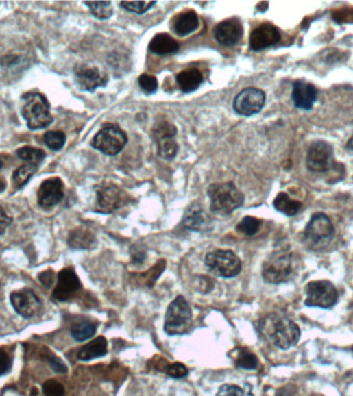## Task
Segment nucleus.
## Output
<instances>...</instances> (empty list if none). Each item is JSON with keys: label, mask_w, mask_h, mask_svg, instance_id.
I'll return each instance as SVG.
<instances>
[{"label": "nucleus", "mask_w": 353, "mask_h": 396, "mask_svg": "<svg viewBox=\"0 0 353 396\" xmlns=\"http://www.w3.org/2000/svg\"><path fill=\"white\" fill-rule=\"evenodd\" d=\"M280 32L278 28L270 23H263L257 26L250 34V49L253 51H261L274 46L280 40Z\"/></svg>", "instance_id": "obj_18"}, {"label": "nucleus", "mask_w": 353, "mask_h": 396, "mask_svg": "<svg viewBox=\"0 0 353 396\" xmlns=\"http://www.w3.org/2000/svg\"><path fill=\"white\" fill-rule=\"evenodd\" d=\"M260 225V220L255 217H251V216H246L239 222L238 225H236V230L241 234H245V236H252L257 234Z\"/></svg>", "instance_id": "obj_34"}, {"label": "nucleus", "mask_w": 353, "mask_h": 396, "mask_svg": "<svg viewBox=\"0 0 353 396\" xmlns=\"http://www.w3.org/2000/svg\"><path fill=\"white\" fill-rule=\"evenodd\" d=\"M347 149L353 152V136L349 140L348 144H347Z\"/></svg>", "instance_id": "obj_46"}, {"label": "nucleus", "mask_w": 353, "mask_h": 396, "mask_svg": "<svg viewBox=\"0 0 353 396\" xmlns=\"http://www.w3.org/2000/svg\"><path fill=\"white\" fill-rule=\"evenodd\" d=\"M274 208L285 216L293 217L301 211L302 203L289 197V194L281 192L275 198Z\"/></svg>", "instance_id": "obj_27"}, {"label": "nucleus", "mask_w": 353, "mask_h": 396, "mask_svg": "<svg viewBox=\"0 0 353 396\" xmlns=\"http://www.w3.org/2000/svg\"><path fill=\"white\" fill-rule=\"evenodd\" d=\"M304 236L310 245L330 242L334 236V224L326 214H314L306 226Z\"/></svg>", "instance_id": "obj_11"}, {"label": "nucleus", "mask_w": 353, "mask_h": 396, "mask_svg": "<svg viewBox=\"0 0 353 396\" xmlns=\"http://www.w3.org/2000/svg\"><path fill=\"white\" fill-rule=\"evenodd\" d=\"M216 396H254V394L249 384H245L244 387L234 384H226L218 389Z\"/></svg>", "instance_id": "obj_32"}, {"label": "nucleus", "mask_w": 353, "mask_h": 396, "mask_svg": "<svg viewBox=\"0 0 353 396\" xmlns=\"http://www.w3.org/2000/svg\"><path fill=\"white\" fill-rule=\"evenodd\" d=\"M155 5H156L155 1H122L120 3V5L126 11L136 14L146 13Z\"/></svg>", "instance_id": "obj_36"}, {"label": "nucleus", "mask_w": 353, "mask_h": 396, "mask_svg": "<svg viewBox=\"0 0 353 396\" xmlns=\"http://www.w3.org/2000/svg\"><path fill=\"white\" fill-rule=\"evenodd\" d=\"M21 113L32 130L48 127L53 121L50 103L46 96L38 92H27L22 95Z\"/></svg>", "instance_id": "obj_3"}, {"label": "nucleus", "mask_w": 353, "mask_h": 396, "mask_svg": "<svg viewBox=\"0 0 353 396\" xmlns=\"http://www.w3.org/2000/svg\"><path fill=\"white\" fill-rule=\"evenodd\" d=\"M64 196V185L59 177L45 180L38 188V203L45 210L51 209L58 205Z\"/></svg>", "instance_id": "obj_16"}, {"label": "nucleus", "mask_w": 353, "mask_h": 396, "mask_svg": "<svg viewBox=\"0 0 353 396\" xmlns=\"http://www.w3.org/2000/svg\"><path fill=\"white\" fill-rule=\"evenodd\" d=\"M152 134L159 156L163 159H173L178 153L179 148L175 140L177 128L169 122H160L154 126Z\"/></svg>", "instance_id": "obj_13"}, {"label": "nucleus", "mask_w": 353, "mask_h": 396, "mask_svg": "<svg viewBox=\"0 0 353 396\" xmlns=\"http://www.w3.org/2000/svg\"><path fill=\"white\" fill-rule=\"evenodd\" d=\"M234 352V362L239 369L253 371L258 367V358L247 348H236Z\"/></svg>", "instance_id": "obj_28"}, {"label": "nucleus", "mask_w": 353, "mask_h": 396, "mask_svg": "<svg viewBox=\"0 0 353 396\" xmlns=\"http://www.w3.org/2000/svg\"><path fill=\"white\" fill-rule=\"evenodd\" d=\"M165 371L167 375L175 379H182L188 375V369L181 362L169 363L165 367Z\"/></svg>", "instance_id": "obj_39"}, {"label": "nucleus", "mask_w": 353, "mask_h": 396, "mask_svg": "<svg viewBox=\"0 0 353 396\" xmlns=\"http://www.w3.org/2000/svg\"><path fill=\"white\" fill-rule=\"evenodd\" d=\"M175 79H177L179 88L185 93H189L201 86L203 82V75L199 69H188L179 73Z\"/></svg>", "instance_id": "obj_26"}, {"label": "nucleus", "mask_w": 353, "mask_h": 396, "mask_svg": "<svg viewBox=\"0 0 353 396\" xmlns=\"http://www.w3.org/2000/svg\"><path fill=\"white\" fill-rule=\"evenodd\" d=\"M5 186H7V184H5V182L3 181V179H0V192H3V190L5 189Z\"/></svg>", "instance_id": "obj_47"}, {"label": "nucleus", "mask_w": 353, "mask_h": 396, "mask_svg": "<svg viewBox=\"0 0 353 396\" xmlns=\"http://www.w3.org/2000/svg\"><path fill=\"white\" fill-rule=\"evenodd\" d=\"M259 334L263 338L281 350H289L301 338L299 325L289 318L278 314H270L258 323Z\"/></svg>", "instance_id": "obj_1"}, {"label": "nucleus", "mask_w": 353, "mask_h": 396, "mask_svg": "<svg viewBox=\"0 0 353 396\" xmlns=\"http://www.w3.org/2000/svg\"><path fill=\"white\" fill-rule=\"evenodd\" d=\"M17 156L26 162L38 165L44 160L46 153L40 149L34 148V147H22L17 151Z\"/></svg>", "instance_id": "obj_31"}, {"label": "nucleus", "mask_w": 353, "mask_h": 396, "mask_svg": "<svg viewBox=\"0 0 353 396\" xmlns=\"http://www.w3.org/2000/svg\"><path fill=\"white\" fill-rule=\"evenodd\" d=\"M211 211L220 215H230L244 203V194L232 182L213 184L208 189Z\"/></svg>", "instance_id": "obj_4"}, {"label": "nucleus", "mask_w": 353, "mask_h": 396, "mask_svg": "<svg viewBox=\"0 0 353 396\" xmlns=\"http://www.w3.org/2000/svg\"><path fill=\"white\" fill-rule=\"evenodd\" d=\"M11 223L12 218L8 215L7 211L3 207H0V234H3Z\"/></svg>", "instance_id": "obj_44"}, {"label": "nucleus", "mask_w": 353, "mask_h": 396, "mask_svg": "<svg viewBox=\"0 0 353 396\" xmlns=\"http://www.w3.org/2000/svg\"><path fill=\"white\" fill-rule=\"evenodd\" d=\"M13 365V357L5 350H0V377L7 375Z\"/></svg>", "instance_id": "obj_41"}, {"label": "nucleus", "mask_w": 353, "mask_h": 396, "mask_svg": "<svg viewBox=\"0 0 353 396\" xmlns=\"http://www.w3.org/2000/svg\"><path fill=\"white\" fill-rule=\"evenodd\" d=\"M47 360L50 363L51 367L54 369V371L59 373H66L67 367L64 364L62 360H61L59 357L55 356L54 354L50 352V351L47 350L46 354Z\"/></svg>", "instance_id": "obj_42"}, {"label": "nucleus", "mask_w": 353, "mask_h": 396, "mask_svg": "<svg viewBox=\"0 0 353 396\" xmlns=\"http://www.w3.org/2000/svg\"><path fill=\"white\" fill-rule=\"evenodd\" d=\"M297 271V256L291 251L279 250L263 262L261 275L267 283L282 284L291 281Z\"/></svg>", "instance_id": "obj_2"}, {"label": "nucleus", "mask_w": 353, "mask_h": 396, "mask_svg": "<svg viewBox=\"0 0 353 396\" xmlns=\"http://www.w3.org/2000/svg\"><path fill=\"white\" fill-rule=\"evenodd\" d=\"M67 244L71 249L77 250H90L97 247V240L95 234L90 230L85 228H75L71 232L67 240Z\"/></svg>", "instance_id": "obj_22"}, {"label": "nucleus", "mask_w": 353, "mask_h": 396, "mask_svg": "<svg viewBox=\"0 0 353 396\" xmlns=\"http://www.w3.org/2000/svg\"><path fill=\"white\" fill-rule=\"evenodd\" d=\"M199 27V16L195 11H186L175 17L173 21V32L180 36H187Z\"/></svg>", "instance_id": "obj_24"}, {"label": "nucleus", "mask_w": 353, "mask_h": 396, "mask_svg": "<svg viewBox=\"0 0 353 396\" xmlns=\"http://www.w3.org/2000/svg\"><path fill=\"white\" fill-rule=\"evenodd\" d=\"M193 325V311L182 295H179L169 304L165 317L163 330L169 336L186 334Z\"/></svg>", "instance_id": "obj_5"}, {"label": "nucleus", "mask_w": 353, "mask_h": 396, "mask_svg": "<svg viewBox=\"0 0 353 396\" xmlns=\"http://www.w3.org/2000/svg\"><path fill=\"white\" fill-rule=\"evenodd\" d=\"M199 286H197V290L202 293H208V292L211 291L212 287H213V284H212V280L207 277H199V281H197Z\"/></svg>", "instance_id": "obj_45"}, {"label": "nucleus", "mask_w": 353, "mask_h": 396, "mask_svg": "<svg viewBox=\"0 0 353 396\" xmlns=\"http://www.w3.org/2000/svg\"><path fill=\"white\" fill-rule=\"evenodd\" d=\"M205 264L212 273L224 279H232L240 275L242 261L230 250H215L208 253Z\"/></svg>", "instance_id": "obj_6"}, {"label": "nucleus", "mask_w": 353, "mask_h": 396, "mask_svg": "<svg viewBox=\"0 0 353 396\" xmlns=\"http://www.w3.org/2000/svg\"><path fill=\"white\" fill-rule=\"evenodd\" d=\"M42 392L45 396H64V386L55 379L45 382L42 385Z\"/></svg>", "instance_id": "obj_37"}, {"label": "nucleus", "mask_w": 353, "mask_h": 396, "mask_svg": "<svg viewBox=\"0 0 353 396\" xmlns=\"http://www.w3.org/2000/svg\"><path fill=\"white\" fill-rule=\"evenodd\" d=\"M305 305L307 307L330 309L338 301V291L332 282L316 280L310 282L305 288Z\"/></svg>", "instance_id": "obj_7"}, {"label": "nucleus", "mask_w": 353, "mask_h": 396, "mask_svg": "<svg viewBox=\"0 0 353 396\" xmlns=\"http://www.w3.org/2000/svg\"><path fill=\"white\" fill-rule=\"evenodd\" d=\"M95 192V211L99 213H114L128 203L127 193L114 184H101Z\"/></svg>", "instance_id": "obj_10"}, {"label": "nucleus", "mask_w": 353, "mask_h": 396, "mask_svg": "<svg viewBox=\"0 0 353 396\" xmlns=\"http://www.w3.org/2000/svg\"><path fill=\"white\" fill-rule=\"evenodd\" d=\"M306 163L308 169L315 173H330L341 166L334 160L332 147L324 140L312 143L308 149Z\"/></svg>", "instance_id": "obj_8"}, {"label": "nucleus", "mask_w": 353, "mask_h": 396, "mask_svg": "<svg viewBox=\"0 0 353 396\" xmlns=\"http://www.w3.org/2000/svg\"><path fill=\"white\" fill-rule=\"evenodd\" d=\"M38 165L32 164V163H27V164L18 167L13 173L14 187L16 189H20V188L26 185L27 182L32 179V175H34V173L38 171Z\"/></svg>", "instance_id": "obj_30"}, {"label": "nucleus", "mask_w": 353, "mask_h": 396, "mask_svg": "<svg viewBox=\"0 0 353 396\" xmlns=\"http://www.w3.org/2000/svg\"><path fill=\"white\" fill-rule=\"evenodd\" d=\"M243 26L238 19H228L218 24L214 30L216 40L222 46L232 47L238 44L243 36Z\"/></svg>", "instance_id": "obj_19"}, {"label": "nucleus", "mask_w": 353, "mask_h": 396, "mask_svg": "<svg viewBox=\"0 0 353 396\" xmlns=\"http://www.w3.org/2000/svg\"><path fill=\"white\" fill-rule=\"evenodd\" d=\"M138 85H140L143 91L148 94H152L158 88V82H157V79L154 75L143 73L138 77Z\"/></svg>", "instance_id": "obj_38"}, {"label": "nucleus", "mask_w": 353, "mask_h": 396, "mask_svg": "<svg viewBox=\"0 0 353 396\" xmlns=\"http://www.w3.org/2000/svg\"><path fill=\"white\" fill-rule=\"evenodd\" d=\"M42 140H44L46 146L49 147L51 150L59 151L64 146L66 136L62 132L52 130V132H46Z\"/></svg>", "instance_id": "obj_35"}, {"label": "nucleus", "mask_w": 353, "mask_h": 396, "mask_svg": "<svg viewBox=\"0 0 353 396\" xmlns=\"http://www.w3.org/2000/svg\"><path fill=\"white\" fill-rule=\"evenodd\" d=\"M149 49L157 55H169L179 50V44L169 34H157L151 40Z\"/></svg>", "instance_id": "obj_25"}, {"label": "nucleus", "mask_w": 353, "mask_h": 396, "mask_svg": "<svg viewBox=\"0 0 353 396\" xmlns=\"http://www.w3.org/2000/svg\"><path fill=\"white\" fill-rule=\"evenodd\" d=\"M97 325L90 321H83L80 323L75 324L71 327V336L75 338L77 342H84V341L89 340L95 336L97 332Z\"/></svg>", "instance_id": "obj_29"}, {"label": "nucleus", "mask_w": 353, "mask_h": 396, "mask_svg": "<svg viewBox=\"0 0 353 396\" xmlns=\"http://www.w3.org/2000/svg\"><path fill=\"white\" fill-rule=\"evenodd\" d=\"M108 353V342L105 336H99L82 347L77 352L79 360L90 361L104 357Z\"/></svg>", "instance_id": "obj_23"}, {"label": "nucleus", "mask_w": 353, "mask_h": 396, "mask_svg": "<svg viewBox=\"0 0 353 396\" xmlns=\"http://www.w3.org/2000/svg\"><path fill=\"white\" fill-rule=\"evenodd\" d=\"M55 275L54 271L52 269H48V271H42L38 275V281L40 283H42L47 289L49 288L52 287L53 284H54L55 281Z\"/></svg>", "instance_id": "obj_43"}, {"label": "nucleus", "mask_w": 353, "mask_h": 396, "mask_svg": "<svg viewBox=\"0 0 353 396\" xmlns=\"http://www.w3.org/2000/svg\"><path fill=\"white\" fill-rule=\"evenodd\" d=\"M317 89L312 84L303 81H297L293 83L291 97L297 109L305 110V111L311 110L317 101Z\"/></svg>", "instance_id": "obj_21"}, {"label": "nucleus", "mask_w": 353, "mask_h": 396, "mask_svg": "<svg viewBox=\"0 0 353 396\" xmlns=\"http://www.w3.org/2000/svg\"><path fill=\"white\" fill-rule=\"evenodd\" d=\"M82 288L79 277L73 267H66L57 275V285L53 291V299L58 301H67L75 295Z\"/></svg>", "instance_id": "obj_15"}, {"label": "nucleus", "mask_w": 353, "mask_h": 396, "mask_svg": "<svg viewBox=\"0 0 353 396\" xmlns=\"http://www.w3.org/2000/svg\"><path fill=\"white\" fill-rule=\"evenodd\" d=\"M126 143L127 136L119 126L106 123L95 134L91 145L103 154L114 156L121 152Z\"/></svg>", "instance_id": "obj_9"}, {"label": "nucleus", "mask_w": 353, "mask_h": 396, "mask_svg": "<svg viewBox=\"0 0 353 396\" xmlns=\"http://www.w3.org/2000/svg\"><path fill=\"white\" fill-rule=\"evenodd\" d=\"M85 5L89 8L93 16L99 20L109 19L113 15L112 3L110 1H99V3H85Z\"/></svg>", "instance_id": "obj_33"}, {"label": "nucleus", "mask_w": 353, "mask_h": 396, "mask_svg": "<svg viewBox=\"0 0 353 396\" xmlns=\"http://www.w3.org/2000/svg\"><path fill=\"white\" fill-rule=\"evenodd\" d=\"M130 258L134 264H142L147 258V249L144 245L134 244L130 248Z\"/></svg>", "instance_id": "obj_40"}, {"label": "nucleus", "mask_w": 353, "mask_h": 396, "mask_svg": "<svg viewBox=\"0 0 353 396\" xmlns=\"http://www.w3.org/2000/svg\"><path fill=\"white\" fill-rule=\"evenodd\" d=\"M10 299L14 310L25 319L38 315L42 308L38 296L28 288L12 292Z\"/></svg>", "instance_id": "obj_14"}, {"label": "nucleus", "mask_w": 353, "mask_h": 396, "mask_svg": "<svg viewBox=\"0 0 353 396\" xmlns=\"http://www.w3.org/2000/svg\"><path fill=\"white\" fill-rule=\"evenodd\" d=\"M266 103V94L263 90L249 87L242 90L234 101V110L241 116L255 115L263 110Z\"/></svg>", "instance_id": "obj_12"}, {"label": "nucleus", "mask_w": 353, "mask_h": 396, "mask_svg": "<svg viewBox=\"0 0 353 396\" xmlns=\"http://www.w3.org/2000/svg\"><path fill=\"white\" fill-rule=\"evenodd\" d=\"M182 223L187 230L202 232L210 230L212 220L203 209V206L193 203L185 211Z\"/></svg>", "instance_id": "obj_20"}, {"label": "nucleus", "mask_w": 353, "mask_h": 396, "mask_svg": "<svg viewBox=\"0 0 353 396\" xmlns=\"http://www.w3.org/2000/svg\"><path fill=\"white\" fill-rule=\"evenodd\" d=\"M75 77L77 85L85 91H95L99 87L107 85L109 77L97 67L89 65H77L75 67Z\"/></svg>", "instance_id": "obj_17"}, {"label": "nucleus", "mask_w": 353, "mask_h": 396, "mask_svg": "<svg viewBox=\"0 0 353 396\" xmlns=\"http://www.w3.org/2000/svg\"><path fill=\"white\" fill-rule=\"evenodd\" d=\"M3 165H5V162H3V159L0 158V171L3 169Z\"/></svg>", "instance_id": "obj_48"}]
</instances>
